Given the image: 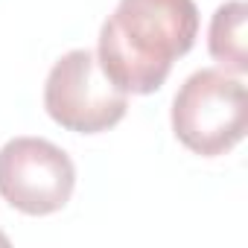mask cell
I'll use <instances>...</instances> for the list:
<instances>
[{
  "instance_id": "obj_4",
  "label": "cell",
  "mask_w": 248,
  "mask_h": 248,
  "mask_svg": "<svg viewBox=\"0 0 248 248\" xmlns=\"http://www.w3.org/2000/svg\"><path fill=\"white\" fill-rule=\"evenodd\" d=\"M76 187L70 155L44 138H12L0 146V196L27 216L62 210Z\"/></svg>"
},
{
  "instance_id": "obj_3",
  "label": "cell",
  "mask_w": 248,
  "mask_h": 248,
  "mask_svg": "<svg viewBox=\"0 0 248 248\" xmlns=\"http://www.w3.org/2000/svg\"><path fill=\"white\" fill-rule=\"evenodd\" d=\"M44 108L67 132L102 135L126 117L129 93L102 73L93 50H70L47 73Z\"/></svg>"
},
{
  "instance_id": "obj_6",
  "label": "cell",
  "mask_w": 248,
  "mask_h": 248,
  "mask_svg": "<svg viewBox=\"0 0 248 248\" xmlns=\"http://www.w3.org/2000/svg\"><path fill=\"white\" fill-rule=\"evenodd\" d=\"M0 242H9V239H6V233H0Z\"/></svg>"
},
{
  "instance_id": "obj_5",
  "label": "cell",
  "mask_w": 248,
  "mask_h": 248,
  "mask_svg": "<svg viewBox=\"0 0 248 248\" xmlns=\"http://www.w3.org/2000/svg\"><path fill=\"white\" fill-rule=\"evenodd\" d=\"M245 21H248V6L242 0H228L222 3L207 30V50L210 56L222 64V70L242 76L248 73V47H245Z\"/></svg>"
},
{
  "instance_id": "obj_1",
  "label": "cell",
  "mask_w": 248,
  "mask_h": 248,
  "mask_svg": "<svg viewBox=\"0 0 248 248\" xmlns=\"http://www.w3.org/2000/svg\"><path fill=\"white\" fill-rule=\"evenodd\" d=\"M199 35L193 0H120L99 30L96 62L126 93H155L175 59L187 56Z\"/></svg>"
},
{
  "instance_id": "obj_2",
  "label": "cell",
  "mask_w": 248,
  "mask_h": 248,
  "mask_svg": "<svg viewBox=\"0 0 248 248\" xmlns=\"http://www.w3.org/2000/svg\"><path fill=\"white\" fill-rule=\"evenodd\" d=\"M172 132L202 158L228 155L248 132V93L239 76L204 67L187 76L172 99Z\"/></svg>"
}]
</instances>
